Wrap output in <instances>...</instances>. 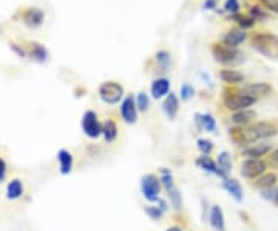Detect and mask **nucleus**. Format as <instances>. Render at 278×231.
<instances>
[{"mask_svg": "<svg viewBox=\"0 0 278 231\" xmlns=\"http://www.w3.org/2000/svg\"><path fill=\"white\" fill-rule=\"evenodd\" d=\"M7 177H8V163L2 156H0V185L7 180Z\"/></svg>", "mask_w": 278, "mask_h": 231, "instance_id": "nucleus-36", "label": "nucleus"}, {"mask_svg": "<svg viewBox=\"0 0 278 231\" xmlns=\"http://www.w3.org/2000/svg\"><path fill=\"white\" fill-rule=\"evenodd\" d=\"M252 45L255 50H258L261 55H266L269 58L278 56V37L269 33H257L252 36Z\"/></svg>", "mask_w": 278, "mask_h": 231, "instance_id": "nucleus-4", "label": "nucleus"}, {"mask_svg": "<svg viewBox=\"0 0 278 231\" xmlns=\"http://www.w3.org/2000/svg\"><path fill=\"white\" fill-rule=\"evenodd\" d=\"M164 231H184V228H182V226H179V225H172V226L166 228Z\"/></svg>", "mask_w": 278, "mask_h": 231, "instance_id": "nucleus-43", "label": "nucleus"}, {"mask_svg": "<svg viewBox=\"0 0 278 231\" xmlns=\"http://www.w3.org/2000/svg\"><path fill=\"white\" fill-rule=\"evenodd\" d=\"M215 7H217V0H206V4H204L206 10H213Z\"/></svg>", "mask_w": 278, "mask_h": 231, "instance_id": "nucleus-42", "label": "nucleus"}, {"mask_svg": "<svg viewBox=\"0 0 278 231\" xmlns=\"http://www.w3.org/2000/svg\"><path fill=\"white\" fill-rule=\"evenodd\" d=\"M266 162H267V165H269L270 169L278 171V146L272 149V152L266 157Z\"/></svg>", "mask_w": 278, "mask_h": 231, "instance_id": "nucleus-34", "label": "nucleus"}, {"mask_svg": "<svg viewBox=\"0 0 278 231\" xmlns=\"http://www.w3.org/2000/svg\"><path fill=\"white\" fill-rule=\"evenodd\" d=\"M150 92H151V96L155 99H163V98H166L170 93V81L167 78H164V76H163V78H156L151 83Z\"/></svg>", "mask_w": 278, "mask_h": 231, "instance_id": "nucleus-21", "label": "nucleus"}, {"mask_svg": "<svg viewBox=\"0 0 278 231\" xmlns=\"http://www.w3.org/2000/svg\"><path fill=\"white\" fill-rule=\"evenodd\" d=\"M156 205L160 207V208H161V210H163L164 213H167V211H169V207H170V203H169V202H167L166 199H163V197H161L160 200L156 202Z\"/></svg>", "mask_w": 278, "mask_h": 231, "instance_id": "nucleus-41", "label": "nucleus"}, {"mask_svg": "<svg viewBox=\"0 0 278 231\" xmlns=\"http://www.w3.org/2000/svg\"><path fill=\"white\" fill-rule=\"evenodd\" d=\"M189 231H192V229H189Z\"/></svg>", "mask_w": 278, "mask_h": 231, "instance_id": "nucleus-45", "label": "nucleus"}, {"mask_svg": "<svg viewBox=\"0 0 278 231\" xmlns=\"http://www.w3.org/2000/svg\"><path fill=\"white\" fill-rule=\"evenodd\" d=\"M163 110L164 113L167 115V118L169 120H175L176 118V115L179 112V99L178 96L170 92L166 98H164V102H163Z\"/></svg>", "mask_w": 278, "mask_h": 231, "instance_id": "nucleus-22", "label": "nucleus"}, {"mask_svg": "<svg viewBox=\"0 0 278 231\" xmlns=\"http://www.w3.org/2000/svg\"><path fill=\"white\" fill-rule=\"evenodd\" d=\"M220 78L223 83L229 84V86H236L244 81V74L238 70H232V68H224L220 71Z\"/></svg>", "mask_w": 278, "mask_h": 231, "instance_id": "nucleus-24", "label": "nucleus"}, {"mask_svg": "<svg viewBox=\"0 0 278 231\" xmlns=\"http://www.w3.org/2000/svg\"><path fill=\"white\" fill-rule=\"evenodd\" d=\"M269 169V165L266 159H244L240 165V174L249 182H254L255 178L266 174Z\"/></svg>", "mask_w": 278, "mask_h": 231, "instance_id": "nucleus-5", "label": "nucleus"}, {"mask_svg": "<svg viewBox=\"0 0 278 231\" xmlns=\"http://www.w3.org/2000/svg\"><path fill=\"white\" fill-rule=\"evenodd\" d=\"M240 90L244 95H249V96H252L258 101L260 98H266L272 93V86L267 84V83H252V84H246Z\"/></svg>", "mask_w": 278, "mask_h": 231, "instance_id": "nucleus-14", "label": "nucleus"}, {"mask_svg": "<svg viewBox=\"0 0 278 231\" xmlns=\"http://www.w3.org/2000/svg\"><path fill=\"white\" fill-rule=\"evenodd\" d=\"M272 149H273L272 143L260 141V143H255V144L243 147L241 152H240V156L243 159H266L269 153L272 152Z\"/></svg>", "mask_w": 278, "mask_h": 231, "instance_id": "nucleus-9", "label": "nucleus"}, {"mask_svg": "<svg viewBox=\"0 0 278 231\" xmlns=\"http://www.w3.org/2000/svg\"><path fill=\"white\" fill-rule=\"evenodd\" d=\"M56 160L59 165V174L60 175H68L71 174L73 168H74V156L65 147L59 149L56 153Z\"/></svg>", "mask_w": 278, "mask_h": 231, "instance_id": "nucleus-12", "label": "nucleus"}, {"mask_svg": "<svg viewBox=\"0 0 278 231\" xmlns=\"http://www.w3.org/2000/svg\"><path fill=\"white\" fill-rule=\"evenodd\" d=\"M23 22L31 27V28H37L41 27L42 22H44V13L41 10H36V8H31L28 11L23 13Z\"/></svg>", "mask_w": 278, "mask_h": 231, "instance_id": "nucleus-25", "label": "nucleus"}, {"mask_svg": "<svg viewBox=\"0 0 278 231\" xmlns=\"http://www.w3.org/2000/svg\"><path fill=\"white\" fill-rule=\"evenodd\" d=\"M160 178H161V185H163V189H164V191H167V189L176 186V185H175L173 174H172V171L167 169V168H161V169H160Z\"/></svg>", "mask_w": 278, "mask_h": 231, "instance_id": "nucleus-28", "label": "nucleus"}, {"mask_svg": "<svg viewBox=\"0 0 278 231\" xmlns=\"http://www.w3.org/2000/svg\"><path fill=\"white\" fill-rule=\"evenodd\" d=\"M25 194V185L20 178H11L7 183V189H5V197L10 202H17L23 197Z\"/></svg>", "mask_w": 278, "mask_h": 231, "instance_id": "nucleus-16", "label": "nucleus"}, {"mask_svg": "<svg viewBox=\"0 0 278 231\" xmlns=\"http://www.w3.org/2000/svg\"><path fill=\"white\" fill-rule=\"evenodd\" d=\"M136 106H138V110L139 112H148L150 109V98L145 92H139L136 95Z\"/></svg>", "mask_w": 278, "mask_h": 231, "instance_id": "nucleus-32", "label": "nucleus"}, {"mask_svg": "<svg viewBox=\"0 0 278 231\" xmlns=\"http://www.w3.org/2000/svg\"><path fill=\"white\" fill-rule=\"evenodd\" d=\"M193 95H195V89L189 83H186V84L181 86V99L182 101H189Z\"/></svg>", "mask_w": 278, "mask_h": 231, "instance_id": "nucleus-35", "label": "nucleus"}, {"mask_svg": "<svg viewBox=\"0 0 278 231\" xmlns=\"http://www.w3.org/2000/svg\"><path fill=\"white\" fill-rule=\"evenodd\" d=\"M102 138L105 144H113L119 138V126L114 118L108 117L102 123Z\"/></svg>", "mask_w": 278, "mask_h": 231, "instance_id": "nucleus-18", "label": "nucleus"}, {"mask_svg": "<svg viewBox=\"0 0 278 231\" xmlns=\"http://www.w3.org/2000/svg\"><path fill=\"white\" fill-rule=\"evenodd\" d=\"M273 203H275V205L278 207V188L275 189V200H273Z\"/></svg>", "mask_w": 278, "mask_h": 231, "instance_id": "nucleus-44", "label": "nucleus"}, {"mask_svg": "<svg viewBox=\"0 0 278 231\" xmlns=\"http://www.w3.org/2000/svg\"><path fill=\"white\" fill-rule=\"evenodd\" d=\"M144 211H145V214L151 219V220H161L163 217H164V211L158 207L156 203H150V205H147L145 208H144Z\"/></svg>", "mask_w": 278, "mask_h": 231, "instance_id": "nucleus-31", "label": "nucleus"}, {"mask_svg": "<svg viewBox=\"0 0 278 231\" xmlns=\"http://www.w3.org/2000/svg\"><path fill=\"white\" fill-rule=\"evenodd\" d=\"M235 17L238 19V23H240L243 28H251L255 23V19L254 17H244V16H236V14H235Z\"/></svg>", "mask_w": 278, "mask_h": 231, "instance_id": "nucleus-38", "label": "nucleus"}, {"mask_svg": "<svg viewBox=\"0 0 278 231\" xmlns=\"http://www.w3.org/2000/svg\"><path fill=\"white\" fill-rule=\"evenodd\" d=\"M207 220H209V225L215 231H226V217H224V211L220 205H212L210 207Z\"/></svg>", "mask_w": 278, "mask_h": 231, "instance_id": "nucleus-19", "label": "nucleus"}, {"mask_svg": "<svg viewBox=\"0 0 278 231\" xmlns=\"http://www.w3.org/2000/svg\"><path fill=\"white\" fill-rule=\"evenodd\" d=\"M119 113H121V118L127 124H135L138 121V106H136V98L133 95H127L121 101V107H119Z\"/></svg>", "mask_w": 278, "mask_h": 231, "instance_id": "nucleus-8", "label": "nucleus"}, {"mask_svg": "<svg viewBox=\"0 0 278 231\" xmlns=\"http://www.w3.org/2000/svg\"><path fill=\"white\" fill-rule=\"evenodd\" d=\"M166 192H167V199H169L172 208L175 211H181L182 210V194H181V191L176 186H173V188L167 189Z\"/></svg>", "mask_w": 278, "mask_h": 231, "instance_id": "nucleus-27", "label": "nucleus"}, {"mask_svg": "<svg viewBox=\"0 0 278 231\" xmlns=\"http://www.w3.org/2000/svg\"><path fill=\"white\" fill-rule=\"evenodd\" d=\"M257 112L252 109H246V110H240V112H233L230 115V123L233 124V127H246L252 123L257 121Z\"/></svg>", "mask_w": 278, "mask_h": 231, "instance_id": "nucleus-11", "label": "nucleus"}, {"mask_svg": "<svg viewBox=\"0 0 278 231\" xmlns=\"http://www.w3.org/2000/svg\"><path fill=\"white\" fill-rule=\"evenodd\" d=\"M244 41H246V33H244V30H240V28L230 30L223 37V44L227 45V47H232V48H236L238 45L243 44Z\"/></svg>", "mask_w": 278, "mask_h": 231, "instance_id": "nucleus-23", "label": "nucleus"}, {"mask_svg": "<svg viewBox=\"0 0 278 231\" xmlns=\"http://www.w3.org/2000/svg\"><path fill=\"white\" fill-rule=\"evenodd\" d=\"M81 127L85 137H88L90 140H98L102 137V123L95 110H87L82 115Z\"/></svg>", "mask_w": 278, "mask_h": 231, "instance_id": "nucleus-7", "label": "nucleus"}, {"mask_svg": "<svg viewBox=\"0 0 278 231\" xmlns=\"http://www.w3.org/2000/svg\"><path fill=\"white\" fill-rule=\"evenodd\" d=\"M141 186V194L148 203H156L161 199V192H163V185L161 178L156 174H144L139 182Z\"/></svg>", "mask_w": 278, "mask_h": 231, "instance_id": "nucleus-3", "label": "nucleus"}, {"mask_svg": "<svg viewBox=\"0 0 278 231\" xmlns=\"http://www.w3.org/2000/svg\"><path fill=\"white\" fill-rule=\"evenodd\" d=\"M195 124L198 131L217 132V120L212 113H195Z\"/></svg>", "mask_w": 278, "mask_h": 231, "instance_id": "nucleus-20", "label": "nucleus"}, {"mask_svg": "<svg viewBox=\"0 0 278 231\" xmlns=\"http://www.w3.org/2000/svg\"><path fill=\"white\" fill-rule=\"evenodd\" d=\"M255 102H257L255 98L244 95L241 90H226L223 95V106L232 113L251 109Z\"/></svg>", "mask_w": 278, "mask_h": 231, "instance_id": "nucleus-2", "label": "nucleus"}, {"mask_svg": "<svg viewBox=\"0 0 278 231\" xmlns=\"http://www.w3.org/2000/svg\"><path fill=\"white\" fill-rule=\"evenodd\" d=\"M224 8H226V11H227V13H230V14H236V13H238V10H240V2H238V0H227L226 5H224Z\"/></svg>", "mask_w": 278, "mask_h": 231, "instance_id": "nucleus-37", "label": "nucleus"}, {"mask_svg": "<svg viewBox=\"0 0 278 231\" xmlns=\"http://www.w3.org/2000/svg\"><path fill=\"white\" fill-rule=\"evenodd\" d=\"M217 165L218 168L226 174L229 175L230 171H232V156L227 152V150H221L218 152V156H217Z\"/></svg>", "mask_w": 278, "mask_h": 231, "instance_id": "nucleus-26", "label": "nucleus"}, {"mask_svg": "<svg viewBox=\"0 0 278 231\" xmlns=\"http://www.w3.org/2000/svg\"><path fill=\"white\" fill-rule=\"evenodd\" d=\"M31 56L33 59L39 61V62H44L48 56L47 50L41 45V44H33V50H31Z\"/></svg>", "mask_w": 278, "mask_h": 231, "instance_id": "nucleus-33", "label": "nucleus"}, {"mask_svg": "<svg viewBox=\"0 0 278 231\" xmlns=\"http://www.w3.org/2000/svg\"><path fill=\"white\" fill-rule=\"evenodd\" d=\"M252 16H254V19H257V20H258V19H266V14H264L258 7H254V8H252Z\"/></svg>", "mask_w": 278, "mask_h": 231, "instance_id": "nucleus-40", "label": "nucleus"}, {"mask_svg": "<svg viewBox=\"0 0 278 231\" xmlns=\"http://www.w3.org/2000/svg\"><path fill=\"white\" fill-rule=\"evenodd\" d=\"M155 59H156L158 65H160L164 71H166V70H169L170 62H172V56H170V53H169V52H166V50H160V52H158V53L155 55Z\"/></svg>", "mask_w": 278, "mask_h": 231, "instance_id": "nucleus-30", "label": "nucleus"}, {"mask_svg": "<svg viewBox=\"0 0 278 231\" xmlns=\"http://www.w3.org/2000/svg\"><path fill=\"white\" fill-rule=\"evenodd\" d=\"M278 135V120H261L246 127H230L229 138L235 146L246 147Z\"/></svg>", "mask_w": 278, "mask_h": 231, "instance_id": "nucleus-1", "label": "nucleus"}, {"mask_svg": "<svg viewBox=\"0 0 278 231\" xmlns=\"http://www.w3.org/2000/svg\"><path fill=\"white\" fill-rule=\"evenodd\" d=\"M212 55H213L215 61L220 64H232L236 61V58H240V52L236 48L227 47L224 44H213Z\"/></svg>", "mask_w": 278, "mask_h": 231, "instance_id": "nucleus-10", "label": "nucleus"}, {"mask_svg": "<svg viewBox=\"0 0 278 231\" xmlns=\"http://www.w3.org/2000/svg\"><path fill=\"white\" fill-rule=\"evenodd\" d=\"M251 185L255 189H260V191L272 189V188H275L278 185V172L276 171H267L261 177H258L254 182H251Z\"/></svg>", "mask_w": 278, "mask_h": 231, "instance_id": "nucleus-17", "label": "nucleus"}, {"mask_svg": "<svg viewBox=\"0 0 278 231\" xmlns=\"http://www.w3.org/2000/svg\"><path fill=\"white\" fill-rule=\"evenodd\" d=\"M196 147L198 150L201 152V156H210L215 149V144L212 140H207V138H198L196 140Z\"/></svg>", "mask_w": 278, "mask_h": 231, "instance_id": "nucleus-29", "label": "nucleus"}, {"mask_svg": "<svg viewBox=\"0 0 278 231\" xmlns=\"http://www.w3.org/2000/svg\"><path fill=\"white\" fill-rule=\"evenodd\" d=\"M223 188L227 191V194L235 200V202H238V203H241L243 200H244V192H243V186H241V183L238 182L236 178H233V177H227V178H224L223 180Z\"/></svg>", "mask_w": 278, "mask_h": 231, "instance_id": "nucleus-15", "label": "nucleus"}, {"mask_svg": "<svg viewBox=\"0 0 278 231\" xmlns=\"http://www.w3.org/2000/svg\"><path fill=\"white\" fill-rule=\"evenodd\" d=\"M195 165H196L198 168H200V169L209 172V174H213V175L220 177L221 180H224V178L229 177V175H226V174L218 168L217 160H213L210 156H200V157H198V159L195 160Z\"/></svg>", "mask_w": 278, "mask_h": 231, "instance_id": "nucleus-13", "label": "nucleus"}, {"mask_svg": "<svg viewBox=\"0 0 278 231\" xmlns=\"http://www.w3.org/2000/svg\"><path fill=\"white\" fill-rule=\"evenodd\" d=\"M261 4L267 10H270V11H273V13L278 14V0H261Z\"/></svg>", "mask_w": 278, "mask_h": 231, "instance_id": "nucleus-39", "label": "nucleus"}, {"mask_svg": "<svg viewBox=\"0 0 278 231\" xmlns=\"http://www.w3.org/2000/svg\"><path fill=\"white\" fill-rule=\"evenodd\" d=\"M98 93H99V98L108 106H114L126 98L124 96V87L116 81L102 83L98 89Z\"/></svg>", "mask_w": 278, "mask_h": 231, "instance_id": "nucleus-6", "label": "nucleus"}]
</instances>
